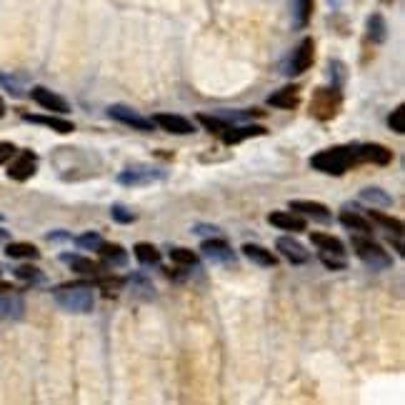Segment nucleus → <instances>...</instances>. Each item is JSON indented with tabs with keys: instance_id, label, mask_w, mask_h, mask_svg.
Segmentation results:
<instances>
[{
	"instance_id": "f257e3e1",
	"label": "nucleus",
	"mask_w": 405,
	"mask_h": 405,
	"mask_svg": "<svg viewBox=\"0 0 405 405\" xmlns=\"http://www.w3.org/2000/svg\"><path fill=\"white\" fill-rule=\"evenodd\" d=\"M358 155H355L353 145H338V148L320 150L310 158V168L318 173H326V175H343L353 166Z\"/></svg>"
},
{
	"instance_id": "f03ea898",
	"label": "nucleus",
	"mask_w": 405,
	"mask_h": 405,
	"mask_svg": "<svg viewBox=\"0 0 405 405\" xmlns=\"http://www.w3.org/2000/svg\"><path fill=\"white\" fill-rule=\"evenodd\" d=\"M55 303L68 313H91L95 308V296L86 283H65L55 288Z\"/></svg>"
},
{
	"instance_id": "7ed1b4c3",
	"label": "nucleus",
	"mask_w": 405,
	"mask_h": 405,
	"mask_svg": "<svg viewBox=\"0 0 405 405\" xmlns=\"http://www.w3.org/2000/svg\"><path fill=\"white\" fill-rule=\"evenodd\" d=\"M168 173L158 166H150V163H135V166L126 168V171L118 173V183L126 185V188H140V185H153L166 180Z\"/></svg>"
},
{
	"instance_id": "20e7f679",
	"label": "nucleus",
	"mask_w": 405,
	"mask_h": 405,
	"mask_svg": "<svg viewBox=\"0 0 405 405\" xmlns=\"http://www.w3.org/2000/svg\"><path fill=\"white\" fill-rule=\"evenodd\" d=\"M353 248H355V255L366 263L368 268H373V270H388L390 265H393V258L383 251V246H378L373 238L355 235V238H353Z\"/></svg>"
},
{
	"instance_id": "39448f33",
	"label": "nucleus",
	"mask_w": 405,
	"mask_h": 405,
	"mask_svg": "<svg viewBox=\"0 0 405 405\" xmlns=\"http://www.w3.org/2000/svg\"><path fill=\"white\" fill-rule=\"evenodd\" d=\"M343 95L338 88H318L310 100V115L318 120H333L340 113Z\"/></svg>"
},
{
	"instance_id": "423d86ee",
	"label": "nucleus",
	"mask_w": 405,
	"mask_h": 405,
	"mask_svg": "<svg viewBox=\"0 0 405 405\" xmlns=\"http://www.w3.org/2000/svg\"><path fill=\"white\" fill-rule=\"evenodd\" d=\"M108 113H110V118L120 120L123 126L133 128V131H140V133H153V128H155V123H153V120L143 118V115H140V113H135V110H133V108H128V105H123V103L110 105V108H108Z\"/></svg>"
},
{
	"instance_id": "0eeeda50",
	"label": "nucleus",
	"mask_w": 405,
	"mask_h": 405,
	"mask_svg": "<svg viewBox=\"0 0 405 405\" xmlns=\"http://www.w3.org/2000/svg\"><path fill=\"white\" fill-rule=\"evenodd\" d=\"M38 171V155L33 150H23V153H18L11 158V168H8V175L11 180H18V183H23L28 178L35 175Z\"/></svg>"
},
{
	"instance_id": "6e6552de",
	"label": "nucleus",
	"mask_w": 405,
	"mask_h": 405,
	"mask_svg": "<svg viewBox=\"0 0 405 405\" xmlns=\"http://www.w3.org/2000/svg\"><path fill=\"white\" fill-rule=\"evenodd\" d=\"M315 60V40L313 38H303L300 46L296 48V53L291 55V63H288V75H303L305 70L313 65Z\"/></svg>"
},
{
	"instance_id": "1a4fd4ad",
	"label": "nucleus",
	"mask_w": 405,
	"mask_h": 405,
	"mask_svg": "<svg viewBox=\"0 0 405 405\" xmlns=\"http://www.w3.org/2000/svg\"><path fill=\"white\" fill-rule=\"evenodd\" d=\"M158 128H163L166 133H173V135H193L195 133V123L183 115L175 113H155L150 118Z\"/></svg>"
},
{
	"instance_id": "9d476101",
	"label": "nucleus",
	"mask_w": 405,
	"mask_h": 405,
	"mask_svg": "<svg viewBox=\"0 0 405 405\" xmlns=\"http://www.w3.org/2000/svg\"><path fill=\"white\" fill-rule=\"evenodd\" d=\"M30 98H33L40 108H46L48 113H55V115H68L70 113L68 100H65V98H60L58 93L43 88V86H35L33 91H30Z\"/></svg>"
},
{
	"instance_id": "9b49d317",
	"label": "nucleus",
	"mask_w": 405,
	"mask_h": 405,
	"mask_svg": "<svg viewBox=\"0 0 405 405\" xmlns=\"http://www.w3.org/2000/svg\"><path fill=\"white\" fill-rule=\"evenodd\" d=\"M353 148L358 160H366L373 166H390V160H393V150L380 143H355Z\"/></svg>"
},
{
	"instance_id": "f8f14e48",
	"label": "nucleus",
	"mask_w": 405,
	"mask_h": 405,
	"mask_svg": "<svg viewBox=\"0 0 405 405\" xmlns=\"http://www.w3.org/2000/svg\"><path fill=\"white\" fill-rule=\"evenodd\" d=\"M200 253H206V255L211 258L213 263H223V265H230V263H235V253L230 251L228 243H225V240H220L218 235H215V238H206V240H203Z\"/></svg>"
},
{
	"instance_id": "ddd939ff",
	"label": "nucleus",
	"mask_w": 405,
	"mask_h": 405,
	"mask_svg": "<svg viewBox=\"0 0 405 405\" xmlns=\"http://www.w3.org/2000/svg\"><path fill=\"white\" fill-rule=\"evenodd\" d=\"M268 223L270 225H275V228L280 230H288V233H303V230L308 228V223H305V218L298 215V213H288V211H273L268 215Z\"/></svg>"
},
{
	"instance_id": "4468645a",
	"label": "nucleus",
	"mask_w": 405,
	"mask_h": 405,
	"mask_svg": "<svg viewBox=\"0 0 405 405\" xmlns=\"http://www.w3.org/2000/svg\"><path fill=\"white\" fill-rule=\"evenodd\" d=\"M291 211L298 213L303 218H313L318 223H328L331 220V211L328 206L318 203V200H291Z\"/></svg>"
},
{
	"instance_id": "2eb2a0df",
	"label": "nucleus",
	"mask_w": 405,
	"mask_h": 405,
	"mask_svg": "<svg viewBox=\"0 0 405 405\" xmlns=\"http://www.w3.org/2000/svg\"><path fill=\"white\" fill-rule=\"evenodd\" d=\"M275 248H278V253H283L293 265H303V263L310 260V253L305 251V246L298 243L296 238H278L275 240Z\"/></svg>"
},
{
	"instance_id": "dca6fc26",
	"label": "nucleus",
	"mask_w": 405,
	"mask_h": 405,
	"mask_svg": "<svg viewBox=\"0 0 405 405\" xmlns=\"http://www.w3.org/2000/svg\"><path fill=\"white\" fill-rule=\"evenodd\" d=\"M28 123H38V126H46L51 131H55L58 135H70L75 131L73 120H68L65 115H23Z\"/></svg>"
},
{
	"instance_id": "f3484780",
	"label": "nucleus",
	"mask_w": 405,
	"mask_h": 405,
	"mask_svg": "<svg viewBox=\"0 0 405 405\" xmlns=\"http://www.w3.org/2000/svg\"><path fill=\"white\" fill-rule=\"evenodd\" d=\"M23 313H25V303L15 291L0 293V318L20 320V318H23Z\"/></svg>"
},
{
	"instance_id": "a211bd4d",
	"label": "nucleus",
	"mask_w": 405,
	"mask_h": 405,
	"mask_svg": "<svg viewBox=\"0 0 405 405\" xmlns=\"http://www.w3.org/2000/svg\"><path fill=\"white\" fill-rule=\"evenodd\" d=\"M268 105L273 108H280V110H296L300 105V88L298 86H286L280 88L278 93L268 98Z\"/></svg>"
},
{
	"instance_id": "6ab92c4d",
	"label": "nucleus",
	"mask_w": 405,
	"mask_h": 405,
	"mask_svg": "<svg viewBox=\"0 0 405 405\" xmlns=\"http://www.w3.org/2000/svg\"><path fill=\"white\" fill-rule=\"evenodd\" d=\"M98 253H100V258L108 263L110 268H126L128 265V253L120 243H100Z\"/></svg>"
},
{
	"instance_id": "aec40b11",
	"label": "nucleus",
	"mask_w": 405,
	"mask_h": 405,
	"mask_svg": "<svg viewBox=\"0 0 405 405\" xmlns=\"http://www.w3.org/2000/svg\"><path fill=\"white\" fill-rule=\"evenodd\" d=\"M260 135H268V131L260 126H240V128L230 126L228 131L223 133V140L228 145H238L240 140H246V138H260Z\"/></svg>"
},
{
	"instance_id": "412c9836",
	"label": "nucleus",
	"mask_w": 405,
	"mask_h": 405,
	"mask_svg": "<svg viewBox=\"0 0 405 405\" xmlns=\"http://www.w3.org/2000/svg\"><path fill=\"white\" fill-rule=\"evenodd\" d=\"M243 253H246V258H251L253 263L263 265V268H275V265H278V258H275L268 248L258 246V243H246V246H243Z\"/></svg>"
},
{
	"instance_id": "4be33fe9",
	"label": "nucleus",
	"mask_w": 405,
	"mask_h": 405,
	"mask_svg": "<svg viewBox=\"0 0 405 405\" xmlns=\"http://www.w3.org/2000/svg\"><path fill=\"white\" fill-rule=\"evenodd\" d=\"M310 240H313V246L318 248L320 253H333V255L345 258V246H343L338 238H333V235H328V233H310Z\"/></svg>"
},
{
	"instance_id": "5701e85b",
	"label": "nucleus",
	"mask_w": 405,
	"mask_h": 405,
	"mask_svg": "<svg viewBox=\"0 0 405 405\" xmlns=\"http://www.w3.org/2000/svg\"><path fill=\"white\" fill-rule=\"evenodd\" d=\"M63 263H68L70 270L78 275H91V278H95V275H100V265H98L95 260H91V258H83V255H63Z\"/></svg>"
},
{
	"instance_id": "b1692460",
	"label": "nucleus",
	"mask_w": 405,
	"mask_h": 405,
	"mask_svg": "<svg viewBox=\"0 0 405 405\" xmlns=\"http://www.w3.org/2000/svg\"><path fill=\"white\" fill-rule=\"evenodd\" d=\"M6 255L8 258H28V260H35V258H40V251L33 246V243L15 240V243H8V246H6Z\"/></svg>"
},
{
	"instance_id": "393cba45",
	"label": "nucleus",
	"mask_w": 405,
	"mask_h": 405,
	"mask_svg": "<svg viewBox=\"0 0 405 405\" xmlns=\"http://www.w3.org/2000/svg\"><path fill=\"white\" fill-rule=\"evenodd\" d=\"M133 253H135V258L143 263V265H158L160 263V251L153 246V243H145V240L135 243V246H133Z\"/></svg>"
},
{
	"instance_id": "a878e982",
	"label": "nucleus",
	"mask_w": 405,
	"mask_h": 405,
	"mask_svg": "<svg viewBox=\"0 0 405 405\" xmlns=\"http://www.w3.org/2000/svg\"><path fill=\"white\" fill-rule=\"evenodd\" d=\"M340 223L348 230H353V233H373V225L363 215H358V213L343 211L340 213Z\"/></svg>"
},
{
	"instance_id": "bb28decb",
	"label": "nucleus",
	"mask_w": 405,
	"mask_h": 405,
	"mask_svg": "<svg viewBox=\"0 0 405 405\" xmlns=\"http://www.w3.org/2000/svg\"><path fill=\"white\" fill-rule=\"evenodd\" d=\"M360 200L368 203V206H376V208H390L393 206V198L383 188H366L360 193Z\"/></svg>"
},
{
	"instance_id": "cd10ccee",
	"label": "nucleus",
	"mask_w": 405,
	"mask_h": 405,
	"mask_svg": "<svg viewBox=\"0 0 405 405\" xmlns=\"http://www.w3.org/2000/svg\"><path fill=\"white\" fill-rule=\"evenodd\" d=\"M385 35H388L385 18H383L380 13H373L371 20H368V38H371L373 43H383V40H385Z\"/></svg>"
},
{
	"instance_id": "c85d7f7f",
	"label": "nucleus",
	"mask_w": 405,
	"mask_h": 405,
	"mask_svg": "<svg viewBox=\"0 0 405 405\" xmlns=\"http://www.w3.org/2000/svg\"><path fill=\"white\" fill-rule=\"evenodd\" d=\"M368 215L373 218V220L378 223V225H383L385 230H390V233L395 235V238H400L403 235V223L398 220V218H393V215H385V213H376V211H371Z\"/></svg>"
},
{
	"instance_id": "c756f323",
	"label": "nucleus",
	"mask_w": 405,
	"mask_h": 405,
	"mask_svg": "<svg viewBox=\"0 0 405 405\" xmlns=\"http://www.w3.org/2000/svg\"><path fill=\"white\" fill-rule=\"evenodd\" d=\"M198 123L206 131H211V133H215V135H223V133L228 131V123L220 118V115H208V113H198Z\"/></svg>"
},
{
	"instance_id": "7c9ffc66",
	"label": "nucleus",
	"mask_w": 405,
	"mask_h": 405,
	"mask_svg": "<svg viewBox=\"0 0 405 405\" xmlns=\"http://www.w3.org/2000/svg\"><path fill=\"white\" fill-rule=\"evenodd\" d=\"M110 215H113V220L120 223V225H131V223H135V213H133L128 206H123V203H113V206H110Z\"/></svg>"
},
{
	"instance_id": "2f4dec72",
	"label": "nucleus",
	"mask_w": 405,
	"mask_h": 405,
	"mask_svg": "<svg viewBox=\"0 0 405 405\" xmlns=\"http://www.w3.org/2000/svg\"><path fill=\"white\" fill-rule=\"evenodd\" d=\"M171 260L178 263V265H198V255L193 251H188V248H173Z\"/></svg>"
},
{
	"instance_id": "473e14b6",
	"label": "nucleus",
	"mask_w": 405,
	"mask_h": 405,
	"mask_svg": "<svg viewBox=\"0 0 405 405\" xmlns=\"http://www.w3.org/2000/svg\"><path fill=\"white\" fill-rule=\"evenodd\" d=\"M388 126H390V131H393V133H398V135H405V105H398V108L390 113Z\"/></svg>"
},
{
	"instance_id": "72a5a7b5",
	"label": "nucleus",
	"mask_w": 405,
	"mask_h": 405,
	"mask_svg": "<svg viewBox=\"0 0 405 405\" xmlns=\"http://www.w3.org/2000/svg\"><path fill=\"white\" fill-rule=\"evenodd\" d=\"M313 6L315 0H298V28H305L313 15Z\"/></svg>"
},
{
	"instance_id": "f704fd0d",
	"label": "nucleus",
	"mask_w": 405,
	"mask_h": 405,
	"mask_svg": "<svg viewBox=\"0 0 405 405\" xmlns=\"http://www.w3.org/2000/svg\"><path fill=\"white\" fill-rule=\"evenodd\" d=\"M75 243H78L80 248H86V251H98V246H100L103 240H100V233L88 230V233H83L80 238H75Z\"/></svg>"
},
{
	"instance_id": "c9c22d12",
	"label": "nucleus",
	"mask_w": 405,
	"mask_h": 405,
	"mask_svg": "<svg viewBox=\"0 0 405 405\" xmlns=\"http://www.w3.org/2000/svg\"><path fill=\"white\" fill-rule=\"evenodd\" d=\"M15 278L25 280V283H38V280H43V273L35 265H20V268H15Z\"/></svg>"
},
{
	"instance_id": "e433bc0d",
	"label": "nucleus",
	"mask_w": 405,
	"mask_h": 405,
	"mask_svg": "<svg viewBox=\"0 0 405 405\" xmlns=\"http://www.w3.org/2000/svg\"><path fill=\"white\" fill-rule=\"evenodd\" d=\"M123 283H126V280H123V278H113V275H108V278H98V286L103 288L105 296H115V293L123 288Z\"/></svg>"
},
{
	"instance_id": "4c0bfd02",
	"label": "nucleus",
	"mask_w": 405,
	"mask_h": 405,
	"mask_svg": "<svg viewBox=\"0 0 405 405\" xmlns=\"http://www.w3.org/2000/svg\"><path fill=\"white\" fill-rule=\"evenodd\" d=\"M331 75H333V88L340 91L343 83H345V65L340 60H331Z\"/></svg>"
},
{
	"instance_id": "58836bf2",
	"label": "nucleus",
	"mask_w": 405,
	"mask_h": 405,
	"mask_svg": "<svg viewBox=\"0 0 405 405\" xmlns=\"http://www.w3.org/2000/svg\"><path fill=\"white\" fill-rule=\"evenodd\" d=\"M320 263H323L326 268H331V270L345 268V260H343L340 255H333V258H331V253H320Z\"/></svg>"
},
{
	"instance_id": "ea45409f",
	"label": "nucleus",
	"mask_w": 405,
	"mask_h": 405,
	"mask_svg": "<svg viewBox=\"0 0 405 405\" xmlns=\"http://www.w3.org/2000/svg\"><path fill=\"white\" fill-rule=\"evenodd\" d=\"M193 233L200 235V238H215L220 233V228L218 225H208V223H198V225H193Z\"/></svg>"
},
{
	"instance_id": "a19ab883",
	"label": "nucleus",
	"mask_w": 405,
	"mask_h": 405,
	"mask_svg": "<svg viewBox=\"0 0 405 405\" xmlns=\"http://www.w3.org/2000/svg\"><path fill=\"white\" fill-rule=\"evenodd\" d=\"M15 153H18L15 145L8 143V140H0V166H3V163H8V160H11Z\"/></svg>"
},
{
	"instance_id": "79ce46f5",
	"label": "nucleus",
	"mask_w": 405,
	"mask_h": 405,
	"mask_svg": "<svg viewBox=\"0 0 405 405\" xmlns=\"http://www.w3.org/2000/svg\"><path fill=\"white\" fill-rule=\"evenodd\" d=\"M48 240H70V235L65 233V230H53V233H48Z\"/></svg>"
},
{
	"instance_id": "37998d69",
	"label": "nucleus",
	"mask_w": 405,
	"mask_h": 405,
	"mask_svg": "<svg viewBox=\"0 0 405 405\" xmlns=\"http://www.w3.org/2000/svg\"><path fill=\"white\" fill-rule=\"evenodd\" d=\"M6 118V103H3V98H0V120Z\"/></svg>"
},
{
	"instance_id": "c03bdc74",
	"label": "nucleus",
	"mask_w": 405,
	"mask_h": 405,
	"mask_svg": "<svg viewBox=\"0 0 405 405\" xmlns=\"http://www.w3.org/2000/svg\"><path fill=\"white\" fill-rule=\"evenodd\" d=\"M0 235H6V233H3V230H0Z\"/></svg>"
},
{
	"instance_id": "a18cd8bd",
	"label": "nucleus",
	"mask_w": 405,
	"mask_h": 405,
	"mask_svg": "<svg viewBox=\"0 0 405 405\" xmlns=\"http://www.w3.org/2000/svg\"><path fill=\"white\" fill-rule=\"evenodd\" d=\"M0 220H3V215H0Z\"/></svg>"
}]
</instances>
